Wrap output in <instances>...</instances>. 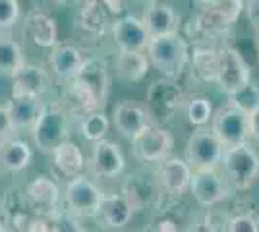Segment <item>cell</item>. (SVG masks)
Instances as JSON below:
<instances>
[{
    "mask_svg": "<svg viewBox=\"0 0 259 232\" xmlns=\"http://www.w3.org/2000/svg\"><path fill=\"white\" fill-rule=\"evenodd\" d=\"M149 56L141 51H118L114 58V74L120 81L126 83H138L149 72Z\"/></svg>",
    "mask_w": 259,
    "mask_h": 232,
    "instance_id": "obj_29",
    "label": "cell"
},
{
    "mask_svg": "<svg viewBox=\"0 0 259 232\" xmlns=\"http://www.w3.org/2000/svg\"><path fill=\"white\" fill-rule=\"evenodd\" d=\"M20 2L18 0H0V33L10 31L20 22Z\"/></svg>",
    "mask_w": 259,
    "mask_h": 232,
    "instance_id": "obj_37",
    "label": "cell"
},
{
    "mask_svg": "<svg viewBox=\"0 0 259 232\" xmlns=\"http://www.w3.org/2000/svg\"><path fill=\"white\" fill-rule=\"evenodd\" d=\"M141 20H143L151 37L180 33V18L174 12L172 6L164 4V2H153V4H149L145 8V12H143Z\"/></svg>",
    "mask_w": 259,
    "mask_h": 232,
    "instance_id": "obj_26",
    "label": "cell"
},
{
    "mask_svg": "<svg viewBox=\"0 0 259 232\" xmlns=\"http://www.w3.org/2000/svg\"><path fill=\"white\" fill-rule=\"evenodd\" d=\"M190 192L201 207H215L219 203H225L234 190L219 168H207L194 170Z\"/></svg>",
    "mask_w": 259,
    "mask_h": 232,
    "instance_id": "obj_14",
    "label": "cell"
},
{
    "mask_svg": "<svg viewBox=\"0 0 259 232\" xmlns=\"http://www.w3.org/2000/svg\"><path fill=\"white\" fill-rule=\"evenodd\" d=\"M186 118L192 126L203 128L205 124H209V120H213V103L207 97H192L188 99L186 105Z\"/></svg>",
    "mask_w": 259,
    "mask_h": 232,
    "instance_id": "obj_35",
    "label": "cell"
},
{
    "mask_svg": "<svg viewBox=\"0 0 259 232\" xmlns=\"http://www.w3.org/2000/svg\"><path fill=\"white\" fill-rule=\"evenodd\" d=\"M108 128H110V122H108L107 114L103 111H95L83 116L81 126H79V132H81L83 140L91 142V144H97V142L107 140Z\"/></svg>",
    "mask_w": 259,
    "mask_h": 232,
    "instance_id": "obj_33",
    "label": "cell"
},
{
    "mask_svg": "<svg viewBox=\"0 0 259 232\" xmlns=\"http://www.w3.org/2000/svg\"><path fill=\"white\" fill-rule=\"evenodd\" d=\"M0 232H10L8 230V226H6V222L0 219Z\"/></svg>",
    "mask_w": 259,
    "mask_h": 232,
    "instance_id": "obj_46",
    "label": "cell"
},
{
    "mask_svg": "<svg viewBox=\"0 0 259 232\" xmlns=\"http://www.w3.org/2000/svg\"><path fill=\"white\" fill-rule=\"evenodd\" d=\"M186 105L188 99L182 85L172 77H159L147 89L145 109L149 112L153 124H170L180 114V111H186Z\"/></svg>",
    "mask_w": 259,
    "mask_h": 232,
    "instance_id": "obj_5",
    "label": "cell"
},
{
    "mask_svg": "<svg viewBox=\"0 0 259 232\" xmlns=\"http://www.w3.org/2000/svg\"><path fill=\"white\" fill-rule=\"evenodd\" d=\"M54 2L60 6H70V4H83L85 0H54Z\"/></svg>",
    "mask_w": 259,
    "mask_h": 232,
    "instance_id": "obj_44",
    "label": "cell"
},
{
    "mask_svg": "<svg viewBox=\"0 0 259 232\" xmlns=\"http://www.w3.org/2000/svg\"><path fill=\"white\" fill-rule=\"evenodd\" d=\"M105 192L87 176L72 178L64 188V207L79 219H97Z\"/></svg>",
    "mask_w": 259,
    "mask_h": 232,
    "instance_id": "obj_9",
    "label": "cell"
},
{
    "mask_svg": "<svg viewBox=\"0 0 259 232\" xmlns=\"http://www.w3.org/2000/svg\"><path fill=\"white\" fill-rule=\"evenodd\" d=\"M257 222H259V217H257Z\"/></svg>",
    "mask_w": 259,
    "mask_h": 232,
    "instance_id": "obj_48",
    "label": "cell"
},
{
    "mask_svg": "<svg viewBox=\"0 0 259 232\" xmlns=\"http://www.w3.org/2000/svg\"><path fill=\"white\" fill-rule=\"evenodd\" d=\"M14 132V126H12V116L8 105H0V140H6L10 137Z\"/></svg>",
    "mask_w": 259,
    "mask_h": 232,
    "instance_id": "obj_40",
    "label": "cell"
},
{
    "mask_svg": "<svg viewBox=\"0 0 259 232\" xmlns=\"http://www.w3.org/2000/svg\"><path fill=\"white\" fill-rule=\"evenodd\" d=\"M190 55L192 53H190L188 41L180 33L151 37L147 47V56L151 66L162 77H172V79H178L184 74L190 62Z\"/></svg>",
    "mask_w": 259,
    "mask_h": 232,
    "instance_id": "obj_4",
    "label": "cell"
},
{
    "mask_svg": "<svg viewBox=\"0 0 259 232\" xmlns=\"http://www.w3.org/2000/svg\"><path fill=\"white\" fill-rule=\"evenodd\" d=\"M37 217H41L22 186H10L0 201V219L6 222L10 232H29Z\"/></svg>",
    "mask_w": 259,
    "mask_h": 232,
    "instance_id": "obj_13",
    "label": "cell"
},
{
    "mask_svg": "<svg viewBox=\"0 0 259 232\" xmlns=\"http://www.w3.org/2000/svg\"><path fill=\"white\" fill-rule=\"evenodd\" d=\"M192 219L194 217L190 215L186 205L178 201H170L157 211H153L151 221L141 228V232H186Z\"/></svg>",
    "mask_w": 259,
    "mask_h": 232,
    "instance_id": "obj_23",
    "label": "cell"
},
{
    "mask_svg": "<svg viewBox=\"0 0 259 232\" xmlns=\"http://www.w3.org/2000/svg\"><path fill=\"white\" fill-rule=\"evenodd\" d=\"M110 16L101 0H85L76 12V29L87 37H103L108 27H112Z\"/></svg>",
    "mask_w": 259,
    "mask_h": 232,
    "instance_id": "obj_22",
    "label": "cell"
},
{
    "mask_svg": "<svg viewBox=\"0 0 259 232\" xmlns=\"http://www.w3.org/2000/svg\"><path fill=\"white\" fill-rule=\"evenodd\" d=\"M25 194L41 217H49L51 213H54L60 207V199L64 198V194L60 192V186L51 176L33 178L25 186Z\"/></svg>",
    "mask_w": 259,
    "mask_h": 232,
    "instance_id": "obj_24",
    "label": "cell"
},
{
    "mask_svg": "<svg viewBox=\"0 0 259 232\" xmlns=\"http://www.w3.org/2000/svg\"><path fill=\"white\" fill-rule=\"evenodd\" d=\"M101 2L107 6V10L110 14H122L126 10V4H128V0H101Z\"/></svg>",
    "mask_w": 259,
    "mask_h": 232,
    "instance_id": "obj_42",
    "label": "cell"
},
{
    "mask_svg": "<svg viewBox=\"0 0 259 232\" xmlns=\"http://www.w3.org/2000/svg\"><path fill=\"white\" fill-rule=\"evenodd\" d=\"M33 161V149L20 137L0 140V170L2 172H22Z\"/></svg>",
    "mask_w": 259,
    "mask_h": 232,
    "instance_id": "obj_28",
    "label": "cell"
},
{
    "mask_svg": "<svg viewBox=\"0 0 259 232\" xmlns=\"http://www.w3.org/2000/svg\"><path fill=\"white\" fill-rule=\"evenodd\" d=\"M114 126L120 132V135H124L126 140H134L138 137L143 130H147L153 124L151 116L145 107L138 105L136 101H122L114 107Z\"/></svg>",
    "mask_w": 259,
    "mask_h": 232,
    "instance_id": "obj_20",
    "label": "cell"
},
{
    "mask_svg": "<svg viewBox=\"0 0 259 232\" xmlns=\"http://www.w3.org/2000/svg\"><path fill=\"white\" fill-rule=\"evenodd\" d=\"M219 58H221V47L213 44H195L192 55H190V64L192 72L199 77L201 81H217L219 74Z\"/></svg>",
    "mask_w": 259,
    "mask_h": 232,
    "instance_id": "obj_31",
    "label": "cell"
},
{
    "mask_svg": "<svg viewBox=\"0 0 259 232\" xmlns=\"http://www.w3.org/2000/svg\"><path fill=\"white\" fill-rule=\"evenodd\" d=\"M47 219L49 224V232H83L85 228L79 224V217L74 215L72 211L66 207H58V209L51 213Z\"/></svg>",
    "mask_w": 259,
    "mask_h": 232,
    "instance_id": "obj_36",
    "label": "cell"
},
{
    "mask_svg": "<svg viewBox=\"0 0 259 232\" xmlns=\"http://www.w3.org/2000/svg\"><path fill=\"white\" fill-rule=\"evenodd\" d=\"M225 155V145L219 142L215 133L207 128L195 130L184 147V159L194 170L219 168Z\"/></svg>",
    "mask_w": 259,
    "mask_h": 232,
    "instance_id": "obj_10",
    "label": "cell"
},
{
    "mask_svg": "<svg viewBox=\"0 0 259 232\" xmlns=\"http://www.w3.org/2000/svg\"><path fill=\"white\" fill-rule=\"evenodd\" d=\"M174 137L164 126L151 124L132 140V155L143 165H159L172 155Z\"/></svg>",
    "mask_w": 259,
    "mask_h": 232,
    "instance_id": "obj_11",
    "label": "cell"
},
{
    "mask_svg": "<svg viewBox=\"0 0 259 232\" xmlns=\"http://www.w3.org/2000/svg\"><path fill=\"white\" fill-rule=\"evenodd\" d=\"M186 232H219V228L209 217H194L188 224Z\"/></svg>",
    "mask_w": 259,
    "mask_h": 232,
    "instance_id": "obj_39",
    "label": "cell"
},
{
    "mask_svg": "<svg viewBox=\"0 0 259 232\" xmlns=\"http://www.w3.org/2000/svg\"><path fill=\"white\" fill-rule=\"evenodd\" d=\"M136 211L132 209L130 201L124 198V194L120 192H105V198L99 209L97 221L105 226V228H112V230H122L124 226H128L130 221L134 219Z\"/></svg>",
    "mask_w": 259,
    "mask_h": 232,
    "instance_id": "obj_25",
    "label": "cell"
},
{
    "mask_svg": "<svg viewBox=\"0 0 259 232\" xmlns=\"http://www.w3.org/2000/svg\"><path fill=\"white\" fill-rule=\"evenodd\" d=\"M12 79V97H39L43 99L53 87V76L39 64L25 62Z\"/></svg>",
    "mask_w": 259,
    "mask_h": 232,
    "instance_id": "obj_15",
    "label": "cell"
},
{
    "mask_svg": "<svg viewBox=\"0 0 259 232\" xmlns=\"http://www.w3.org/2000/svg\"><path fill=\"white\" fill-rule=\"evenodd\" d=\"M246 18L253 31L259 33V0H246Z\"/></svg>",
    "mask_w": 259,
    "mask_h": 232,
    "instance_id": "obj_41",
    "label": "cell"
},
{
    "mask_svg": "<svg viewBox=\"0 0 259 232\" xmlns=\"http://www.w3.org/2000/svg\"><path fill=\"white\" fill-rule=\"evenodd\" d=\"M249 124H251V137L259 144V107L249 114Z\"/></svg>",
    "mask_w": 259,
    "mask_h": 232,
    "instance_id": "obj_43",
    "label": "cell"
},
{
    "mask_svg": "<svg viewBox=\"0 0 259 232\" xmlns=\"http://www.w3.org/2000/svg\"><path fill=\"white\" fill-rule=\"evenodd\" d=\"M246 12V0H221L211 6H203L190 20V39L195 44H209L211 39H221Z\"/></svg>",
    "mask_w": 259,
    "mask_h": 232,
    "instance_id": "obj_2",
    "label": "cell"
},
{
    "mask_svg": "<svg viewBox=\"0 0 259 232\" xmlns=\"http://www.w3.org/2000/svg\"><path fill=\"white\" fill-rule=\"evenodd\" d=\"M197 4H201V6H211V4H217V2H221V0H195Z\"/></svg>",
    "mask_w": 259,
    "mask_h": 232,
    "instance_id": "obj_45",
    "label": "cell"
},
{
    "mask_svg": "<svg viewBox=\"0 0 259 232\" xmlns=\"http://www.w3.org/2000/svg\"><path fill=\"white\" fill-rule=\"evenodd\" d=\"M221 168L234 192L249 190L259 178V153L249 142L236 147H227Z\"/></svg>",
    "mask_w": 259,
    "mask_h": 232,
    "instance_id": "obj_7",
    "label": "cell"
},
{
    "mask_svg": "<svg viewBox=\"0 0 259 232\" xmlns=\"http://www.w3.org/2000/svg\"><path fill=\"white\" fill-rule=\"evenodd\" d=\"M23 37L39 49H54L58 44V23L49 12L31 10L23 20Z\"/></svg>",
    "mask_w": 259,
    "mask_h": 232,
    "instance_id": "obj_19",
    "label": "cell"
},
{
    "mask_svg": "<svg viewBox=\"0 0 259 232\" xmlns=\"http://www.w3.org/2000/svg\"><path fill=\"white\" fill-rule=\"evenodd\" d=\"M124 166H126V159L114 142L103 140L93 144L87 168L95 178H116L124 172Z\"/></svg>",
    "mask_w": 259,
    "mask_h": 232,
    "instance_id": "obj_16",
    "label": "cell"
},
{
    "mask_svg": "<svg viewBox=\"0 0 259 232\" xmlns=\"http://www.w3.org/2000/svg\"><path fill=\"white\" fill-rule=\"evenodd\" d=\"M110 91V70L101 58H87L79 76L66 83V107L72 114L85 116L89 112L101 111L107 103Z\"/></svg>",
    "mask_w": 259,
    "mask_h": 232,
    "instance_id": "obj_1",
    "label": "cell"
},
{
    "mask_svg": "<svg viewBox=\"0 0 259 232\" xmlns=\"http://www.w3.org/2000/svg\"><path fill=\"white\" fill-rule=\"evenodd\" d=\"M249 79H251V68L246 56L234 44H223L221 58H219V74L215 81L219 91H223L228 97L242 85H246Z\"/></svg>",
    "mask_w": 259,
    "mask_h": 232,
    "instance_id": "obj_12",
    "label": "cell"
},
{
    "mask_svg": "<svg viewBox=\"0 0 259 232\" xmlns=\"http://www.w3.org/2000/svg\"><path fill=\"white\" fill-rule=\"evenodd\" d=\"M211 132L219 137V142L227 147L248 144L251 137V124L249 114L227 103L225 107L217 109L211 120Z\"/></svg>",
    "mask_w": 259,
    "mask_h": 232,
    "instance_id": "obj_8",
    "label": "cell"
},
{
    "mask_svg": "<svg viewBox=\"0 0 259 232\" xmlns=\"http://www.w3.org/2000/svg\"><path fill=\"white\" fill-rule=\"evenodd\" d=\"M85 60L87 58L83 56V51L77 49L76 44L58 43L54 49H51V56H49V64H51L53 74L64 83H70L79 76Z\"/></svg>",
    "mask_w": 259,
    "mask_h": 232,
    "instance_id": "obj_21",
    "label": "cell"
},
{
    "mask_svg": "<svg viewBox=\"0 0 259 232\" xmlns=\"http://www.w3.org/2000/svg\"><path fill=\"white\" fill-rule=\"evenodd\" d=\"M225 232H259L257 217L251 213H238L225 221Z\"/></svg>",
    "mask_w": 259,
    "mask_h": 232,
    "instance_id": "obj_38",
    "label": "cell"
},
{
    "mask_svg": "<svg viewBox=\"0 0 259 232\" xmlns=\"http://www.w3.org/2000/svg\"><path fill=\"white\" fill-rule=\"evenodd\" d=\"M228 103L240 111L251 114L259 107V81L249 79L246 85H242L232 95H228Z\"/></svg>",
    "mask_w": 259,
    "mask_h": 232,
    "instance_id": "obj_34",
    "label": "cell"
},
{
    "mask_svg": "<svg viewBox=\"0 0 259 232\" xmlns=\"http://www.w3.org/2000/svg\"><path fill=\"white\" fill-rule=\"evenodd\" d=\"M72 111L66 107L64 101H49L45 103L41 118L31 130L35 147L41 153L53 155L70 135L72 128Z\"/></svg>",
    "mask_w": 259,
    "mask_h": 232,
    "instance_id": "obj_3",
    "label": "cell"
},
{
    "mask_svg": "<svg viewBox=\"0 0 259 232\" xmlns=\"http://www.w3.org/2000/svg\"><path fill=\"white\" fill-rule=\"evenodd\" d=\"M83 232H89V230H83Z\"/></svg>",
    "mask_w": 259,
    "mask_h": 232,
    "instance_id": "obj_47",
    "label": "cell"
},
{
    "mask_svg": "<svg viewBox=\"0 0 259 232\" xmlns=\"http://www.w3.org/2000/svg\"><path fill=\"white\" fill-rule=\"evenodd\" d=\"M53 166L62 174L64 178H77L83 174L87 166L85 155L79 149V145L66 140L53 153Z\"/></svg>",
    "mask_w": 259,
    "mask_h": 232,
    "instance_id": "obj_30",
    "label": "cell"
},
{
    "mask_svg": "<svg viewBox=\"0 0 259 232\" xmlns=\"http://www.w3.org/2000/svg\"><path fill=\"white\" fill-rule=\"evenodd\" d=\"M122 194L130 201L136 213L157 211L164 205V190L159 180V172L153 168H138L126 174L122 182Z\"/></svg>",
    "mask_w": 259,
    "mask_h": 232,
    "instance_id": "obj_6",
    "label": "cell"
},
{
    "mask_svg": "<svg viewBox=\"0 0 259 232\" xmlns=\"http://www.w3.org/2000/svg\"><path fill=\"white\" fill-rule=\"evenodd\" d=\"M8 109H10L14 132H31L43 114L45 101L39 97H10Z\"/></svg>",
    "mask_w": 259,
    "mask_h": 232,
    "instance_id": "obj_27",
    "label": "cell"
},
{
    "mask_svg": "<svg viewBox=\"0 0 259 232\" xmlns=\"http://www.w3.org/2000/svg\"><path fill=\"white\" fill-rule=\"evenodd\" d=\"M157 172H159V180L164 194L174 199H180V196L190 188L192 176H194V168L188 165V161L176 155H170L168 159L159 163Z\"/></svg>",
    "mask_w": 259,
    "mask_h": 232,
    "instance_id": "obj_18",
    "label": "cell"
},
{
    "mask_svg": "<svg viewBox=\"0 0 259 232\" xmlns=\"http://www.w3.org/2000/svg\"><path fill=\"white\" fill-rule=\"evenodd\" d=\"M112 41L118 47V51H147L151 35L147 31L145 23L138 16H122L116 22H112Z\"/></svg>",
    "mask_w": 259,
    "mask_h": 232,
    "instance_id": "obj_17",
    "label": "cell"
},
{
    "mask_svg": "<svg viewBox=\"0 0 259 232\" xmlns=\"http://www.w3.org/2000/svg\"><path fill=\"white\" fill-rule=\"evenodd\" d=\"M25 64L23 47L10 35L0 33V76L12 77Z\"/></svg>",
    "mask_w": 259,
    "mask_h": 232,
    "instance_id": "obj_32",
    "label": "cell"
}]
</instances>
